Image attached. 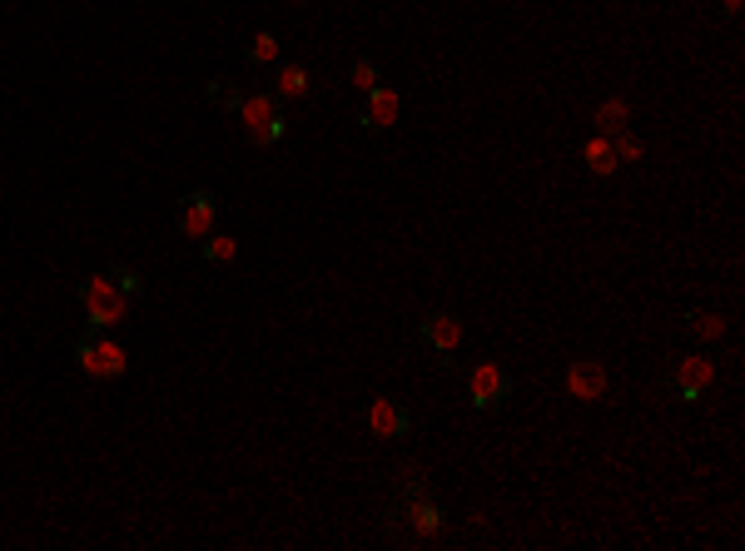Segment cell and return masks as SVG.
Instances as JSON below:
<instances>
[{
  "label": "cell",
  "mask_w": 745,
  "mask_h": 551,
  "mask_svg": "<svg viewBox=\"0 0 745 551\" xmlns=\"http://www.w3.org/2000/svg\"><path fill=\"white\" fill-rule=\"evenodd\" d=\"M398 115H403L398 90H393V85H373V90H368V110L358 115V125H363L368 135H383V130L398 125Z\"/></svg>",
  "instance_id": "ba28073f"
},
{
  "label": "cell",
  "mask_w": 745,
  "mask_h": 551,
  "mask_svg": "<svg viewBox=\"0 0 745 551\" xmlns=\"http://www.w3.org/2000/svg\"><path fill=\"white\" fill-rule=\"evenodd\" d=\"M130 313H135V298H110V303L90 308V313H85V323H90V328H115V323H125Z\"/></svg>",
  "instance_id": "e0dca14e"
},
{
  "label": "cell",
  "mask_w": 745,
  "mask_h": 551,
  "mask_svg": "<svg viewBox=\"0 0 745 551\" xmlns=\"http://www.w3.org/2000/svg\"><path fill=\"white\" fill-rule=\"evenodd\" d=\"M279 115H284V100H279L274 90H249V95H244V105L234 110V120L244 125V135H249V130H259V125H269V120H279Z\"/></svg>",
  "instance_id": "30bf717a"
},
{
  "label": "cell",
  "mask_w": 745,
  "mask_h": 551,
  "mask_svg": "<svg viewBox=\"0 0 745 551\" xmlns=\"http://www.w3.org/2000/svg\"><path fill=\"white\" fill-rule=\"evenodd\" d=\"M105 274H110V283H115V288H120L125 298H135V303L145 298V274H140V269H125V264H110Z\"/></svg>",
  "instance_id": "ffe728a7"
},
{
  "label": "cell",
  "mask_w": 745,
  "mask_h": 551,
  "mask_svg": "<svg viewBox=\"0 0 745 551\" xmlns=\"http://www.w3.org/2000/svg\"><path fill=\"white\" fill-rule=\"evenodd\" d=\"M741 5H745V0H716V15H721V20H736V15H741Z\"/></svg>",
  "instance_id": "cb8c5ba5"
},
{
  "label": "cell",
  "mask_w": 745,
  "mask_h": 551,
  "mask_svg": "<svg viewBox=\"0 0 745 551\" xmlns=\"http://www.w3.org/2000/svg\"><path fill=\"white\" fill-rule=\"evenodd\" d=\"M592 125H596V135H616V130H626V105H621V100H606V105H596Z\"/></svg>",
  "instance_id": "d6986e66"
},
{
  "label": "cell",
  "mask_w": 745,
  "mask_h": 551,
  "mask_svg": "<svg viewBox=\"0 0 745 551\" xmlns=\"http://www.w3.org/2000/svg\"><path fill=\"white\" fill-rule=\"evenodd\" d=\"M294 5H313V0H294Z\"/></svg>",
  "instance_id": "d4e9b609"
},
{
  "label": "cell",
  "mask_w": 745,
  "mask_h": 551,
  "mask_svg": "<svg viewBox=\"0 0 745 551\" xmlns=\"http://www.w3.org/2000/svg\"><path fill=\"white\" fill-rule=\"evenodd\" d=\"M567 393H572L577 403H596V398L606 393V368H601L596 358H577V363L567 368Z\"/></svg>",
  "instance_id": "9c48e42d"
},
{
  "label": "cell",
  "mask_w": 745,
  "mask_h": 551,
  "mask_svg": "<svg viewBox=\"0 0 745 551\" xmlns=\"http://www.w3.org/2000/svg\"><path fill=\"white\" fill-rule=\"evenodd\" d=\"M582 159H587V169H592L596 179H606V174L621 169V159H616V149H611V135H592V144L582 149Z\"/></svg>",
  "instance_id": "4fadbf2b"
},
{
  "label": "cell",
  "mask_w": 745,
  "mask_h": 551,
  "mask_svg": "<svg viewBox=\"0 0 745 551\" xmlns=\"http://www.w3.org/2000/svg\"><path fill=\"white\" fill-rule=\"evenodd\" d=\"M214 219H219V194H214V189H184V194H179L174 224H179L184 239H204V234H214Z\"/></svg>",
  "instance_id": "5b68a950"
},
{
  "label": "cell",
  "mask_w": 745,
  "mask_h": 551,
  "mask_svg": "<svg viewBox=\"0 0 745 551\" xmlns=\"http://www.w3.org/2000/svg\"><path fill=\"white\" fill-rule=\"evenodd\" d=\"M721 333H726V318H721L716 308H686V338H691V343L716 348Z\"/></svg>",
  "instance_id": "7c38bea8"
},
{
  "label": "cell",
  "mask_w": 745,
  "mask_h": 551,
  "mask_svg": "<svg viewBox=\"0 0 745 551\" xmlns=\"http://www.w3.org/2000/svg\"><path fill=\"white\" fill-rule=\"evenodd\" d=\"M244 95H249V90H244L239 80H229V75H214V80H209V100H214V110H224V115H234V110L244 105Z\"/></svg>",
  "instance_id": "9a60e30c"
},
{
  "label": "cell",
  "mask_w": 745,
  "mask_h": 551,
  "mask_svg": "<svg viewBox=\"0 0 745 551\" xmlns=\"http://www.w3.org/2000/svg\"><path fill=\"white\" fill-rule=\"evenodd\" d=\"M199 259L204 264H234L239 259V239L234 234H204L199 239Z\"/></svg>",
  "instance_id": "2e32d148"
},
{
  "label": "cell",
  "mask_w": 745,
  "mask_h": 551,
  "mask_svg": "<svg viewBox=\"0 0 745 551\" xmlns=\"http://www.w3.org/2000/svg\"><path fill=\"white\" fill-rule=\"evenodd\" d=\"M284 135H289V120L279 115V120H269V125L249 130V144H259V149H274V144H284Z\"/></svg>",
  "instance_id": "7402d4cb"
},
{
  "label": "cell",
  "mask_w": 745,
  "mask_h": 551,
  "mask_svg": "<svg viewBox=\"0 0 745 551\" xmlns=\"http://www.w3.org/2000/svg\"><path fill=\"white\" fill-rule=\"evenodd\" d=\"M363 422H368V432H373L378 442H398V437L413 432V413H408L398 398H373V403L363 408Z\"/></svg>",
  "instance_id": "8992f818"
},
{
  "label": "cell",
  "mask_w": 745,
  "mask_h": 551,
  "mask_svg": "<svg viewBox=\"0 0 745 551\" xmlns=\"http://www.w3.org/2000/svg\"><path fill=\"white\" fill-rule=\"evenodd\" d=\"M110 298H125L115 283H110V274L100 269V274H90L85 283H80V308L90 313V308H100V303H110Z\"/></svg>",
  "instance_id": "5bb4252c"
},
{
  "label": "cell",
  "mask_w": 745,
  "mask_h": 551,
  "mask_svg": "<svg viewBox=\"0 0 745 551\" xmlns=\"http://www.w3.org/2000/svg\"><path fill=\"white\" fill-rule=\"evenodd\" d=\"M418 343H423L428 353H457V343H462V318H457L452 308L428 313V318L418 323Z\"/></svg>",
  "instance_id": "52a82bcc"
},
{
  "label": "cell",
  "mask_w": 745,
  "mask_h": 551,
  "mask_svg": "<svg viewBox=\"0 0 745 551\" xmlns=\"http://www.w3.org/2000/svg\"><path fill=\"white\" fill-rule=\"evenodd\" d=\"M308 85H313V75H308V65L303 60H274V95L279 100H298V95H308Z\"/></svg>",
  "instance_id": "8fae6325"
},
{
  "label": "cell",
  "mask_w": 745,
  "mask_h": 551,
  "mask_svg": "<svg viewBox=\"0 0 745 551\" xmlns=\"http://www.w3.org/2000/svg\"><path fill=\"white\" fill-rule=\"evenodd\" d=\"M721 368H726V353L721 348H711V353H666V363L656 373V388L671 393V398H681V403H701Z\"/></svg>",
  "instance_id": "7a4b0ae2"
},
{
  "label": "cell",
  "mask_w": 745,
  "mask_h": 551,
  "mask_svg": "<svg viewBox=\"0 0 745 551\" xmlns=\"http://www.w3.org/2000/svg\"><path fill=\"white\" fill-rule=\"evenodd\" d=\"M447 532V502L433 492V482L408 477L393 487V497L378 507V537L388 547H428Z\"/></svg>",
  "instance_id": "6da1fadb"
},
{
  "label": "cell",
  "mask_w": 745,
  "mask_h": 551,
  "mask_svg": "<svg viewBox=\"0 0 745 551\" xmlns=\"http://www.w3.org/2000/svg\"><path fill=\"white\" fill-rule=\"evenodd\" d=\"M517 398V373L507 363H477L467 368V403L477 413H502Z\"/></svg>",
  "instance_id": "3957f363"
},
{
  "label": "cell",
  "mask_w": 745,
  "mask_h": 551,
  "mask_svg": "<svg viewBox=\"0 0 745 551\" xmlns=\"http://www.w3.org/2000/svg\"><path fill=\"white\" fill-rule=\"evenodd\" d=\"M611 149H616V159H621V164H626V159H641V139L626 135V130H616V135H611Z\"/></svg>",
  "instance_id": "603a6c76"
},
{
  "label": "cell",
  "mask_w": 745,
  "mask_h": 551,
  "mask_svg": "<svg viewBox=\"0 0 745 551\" xmlns=\"http://www.w3.org/2000/svg\"><path fill=\"white\" fill-rule=\"evenodd\" d=\"M348 80H353L358 90H373V85L383 80V70H378V60H368V55H358V60L348 65Z\"/></svg>",
  "instance_id": "44dd1931"
},
{
  "label": "cell",
  "mask_w": 745,
  "mask_h": 551,
  "mask_svg": "<svg viewBox=\"0 0 745 551\" xmlns=\"http://www.w3.org/2000/svg\"><path fill=\"white\" fill-rule=\"evenodd\" d=\"M75 368L90 373V378H100V383H110V378H125L130 358H125L120 343L100 338V328H85V333L75 338Z\"/></svg>",
  "instance_id": "277c9868"
},
{
  "label": "cell",
  "mask_w": 745,
  "mask_h": 551,
  "mask_svg": "<svg viewBox=\"0 0 745 551\" xmlns=\"http://www.w3.org/2000/svg\"><path fill=\"white\" fill-rule=\"evenodd\" d=\"M244 60H249V65H274V60H279V35H274V30H259V35L244 45Z\"/></svg>",
  "instance_id": "ac0fdd59"
}]
</instances>
